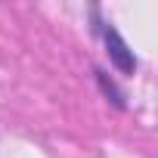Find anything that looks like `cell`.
<instances>
[{
    "label": "cell",
    "instance_id": "cell-2",
    "mask_svg": "<svg viewBox=\"0 0 158 158\" xmlns=\"http://www.w3.org/2000/svg\"><path fill=\"white\" fill-rule=\"evenodd\" d=\"M93 74H96V84H99V90H102V96H109L115 109H127V102H124V93L118 90V84L112 81V77H109V74H106L102 68H96Z\"/></svg>",
    "mask_w": 158,
    "mask_h": 158
},
{
    "label": "cell",
    "instance_id": "cell-1",
    "mask_svg": "<svg viewBox=\"0 0 158 158\" xmlns=\"http://www.w3.org/2000/svg\"><path fill=\"white\" fill-rule=\"evenodd\" d=\"M90 19H93V31H96V34L102 37V44H106L109 62H112L121 74H136V56H133V50H130L127 40L112 28V22H106V19L99 16V6L90 10Z\"/></svg>",
    "mask_w": 158,
    "mask_h": 158
}]
</instances>
